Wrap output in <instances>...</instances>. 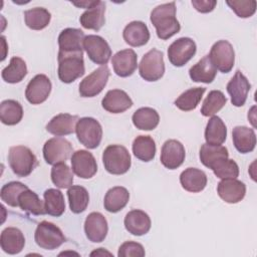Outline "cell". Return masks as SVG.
Segmentation results:
<instances>
[{"label": "cell", "instance_id": "f546056e", "mask_svg": "<svg viewBox=\"0 0 257 257\" xmlns=\"http://www.w3.org/2000/svg\"><path fill=\"white\" fill-rule=\"evenodd\" d=\"M216 74H217V69L211 62L208 55L200 59L189 70L190 78L195 82L211 83L215 79Z\"/></svg>", "mask_w": 257, "mask_h": 257}, {"label": "cell", "instance_id": "1f68e13d", "mask_svg": "<svg viewBox=\"0 0 257 257\" xmlns=\"http://www.w3.org/2000/svg\"><path fill=\"white\" fill-rule=\"evenodd\" d=\"M227 138V127L221 117L213 115L207 122L205 128L206 144L219 146L222 145Z\"/></svg>", "mask_w": 257, "mask_h": 257}, {"label": "cell", "instance_id": "44dd1931", "mask_svg": "<svg viewBox=\"0 0 257 257\" xmlns=\"http://www.w3.org/2000/svg\"><path fill=\"white\" fill-rule=\"evenodd\" d=\"M102 107L111 113H121L133 106V100L121 89L108 90L101 100Z\"/></svg>", "mask_w": 257, "mask_h": 257}, {"label": "cell", "instance_id": "ffe728a7", "mask_svg": "<svg viewBox=\"0 0 257 257\" xmlns=\"http://www.w3.org/2000/svg\"><path fill=\"white\" fill-rule=\"evenodd\" d=\"M113 71L120 77L131 76L138 66V56L133 49L117 51L111 58Z\"/></svg>", "mask_w": 257, "mask_h": 257}, {"label": "cell", "instance_id": "ab89813d", "mask_svg": "<svg viewBox=\"0 0 257 257\" xmlns=\"http://www.w3.org/2000/svg\"><path fill=\"white\" fill-rule=\"evenodd\" d=\"M199 157H200L201 163L205 167L211 169L213 165L219 160L227 159L229 157V153L227 148L221 145L215 146V145L203 144L200 149Z\"/></svg>", "mask_w": 257, "mask_h": 257}, {"label": "cell", "instance_id": "ee69618b", "mask_svg": "<svg viewBox=\"0 0 257 257\" xmlns=\"http://www.w3.org/2000/svg\"><path fill=\"white\" fill-rule=\"evenodd\" d=\"M28 187L20 182H10L5 184L0 191L1 200L11 207H18V198L19 195L27 190Z\"/></svg>", "mask_w": 257, "mask_h": 257}, {"label": "cell", "instance_id": "7a4b0ae2", "mask_svg": "<svg viewBox=\"0 0 257 257\" xmlns=\"http://www.w3.org/2000/svg\"><path fill=\"white\" fill-rule=\"evenodd\" d=\"M8 163L12 172L21 178L29 176L38 165L35 155L24 146H14L9 149Z\"/></svg>", "mask_w": 257, "mask_h": 257}, {"label": "cell", "instance_id": "3957f363", "mask_svg": "<svg viewBox=\"0 0 257 257\" xmlns=\"http://www.w3.org/2000/svg\"><path fill=\"white\" fill-rule=\"evenodd\" d=\"M104 169L112 175L125 174L132 165L131 155L121 145H109L102 153Z\"/></svg>", "mask_w": 257, "mask_h": 257}, {"label": "cell", "instance_id": "74e56055", "mask_svg": "<svg viewBox=\"0 0 257 257\" xmlns=\"http://www.w3.org/2000/svg\"><path fill=\"white\" fill-rule=\"evenodd\" d=\"M51 19L50 12L43 7H35L24 12L25 24L32 30H42L48 26Z\"/></svg>", "mask_w": 257, "mask_h": 257}, {"label": "cell", "instance_id": "603a6c76", "mask_svg": "<svg viewBox=\"0 0 257 257\" xmlns=\"http://www.w3.org/2000/svg\"><path fill=\"white\" fill-rule=\"evenodd\" d=\"M24 245L25 238L19 229L8 227L2 231L0 236V246L5 253L10 255L18 254L23 250Z\"/></svg>", "mask_w": 257, "mask_h": 257}, {"label": "cell", "instance_id": "681fc988", "mask_svg": "<svg viewBox=\"0 0 257 257\" xmlns=\"http://www.w3.org/2000/svg\"><path fill=\"white\" fill-rule=\"evenodd\" d=\"M95 1H80V2H72L73 5L80 7V8H86L88 9L89 7H91L94 4Z\"/></svg>", "mask_w": 257, "mask_h": 257}, {"label": "cell", "instance_id": "836d02e7", "mask_svg": "<svg viewBox=\"0 0 257 257\" xmlns=\"http://www.w3.org/2000/svg\"><path fill=\"white\" fill-rule=\"evenodd\" d=\"M156 143L150 136H139L134 140L133 153L143 162H150L156 156Z\"/></svg>", "mask_w": 257, "mask_h": 257}, {"label": "cell", "instance_id": "9a60e30c", "mask_svg": "<svg viewBox=\"0 0 257 257\" xmlns=\"http://www.w3.org/2000/svg\"><path fill=\"white\" fill-rule=\"evenodd\" d=\"M186 152L183 144L177 140H168L161 150V163L169 170L178 169L185 161Z\"/></svg>", "mask_w": 257, "mask_h": 257}, {"label": "cell", "instance_id": "30bf717a", "mask_svg": "<svg viewBox=\"0 0 257 257\" xmlns=\"http://www.w3.org/2000/svg\"><path fill=\"white\" fill-rule=\"evenodd\" d=\"M107 65H101L93 70L79 83V93L82 97H93L99 94L107 83L109 77Z\"/></svg>", "mask_w": 257, "mask_h": 257}, {"label": "cell", "instance_id": "ba28073f", "mask_svg": "<svg viewBox=\"0 0 257 257\" xmlns=\"http://www.w3.org/2000/svg\"><path fill=\"white\" fill-rule=\"evenodd\" d=\"M208 56L215 68L223 73L230 72L234 66V48L227 40H219L215 42L211 47Z\"/></svg>", "mask_w": 257, "mask_h": 257}, {"label": "cell", "instance_id": "e575fe53", "mask_svg": "<svg viewBox=\"0 0 257 257\" xmlns=\"http://www.w3.org/2000/svg\"><path fill=\"white\" fill-rule=\"evenodd\" d=\"M23 116L22 105L14 99L3 100L0 104V119L7 125L17 124Z\"/></svg>", "mask_w": 257, "mask_h": 257}, {"label": "cell", "instance_id": "5bb4252c", "mask_svg": "<svg viewBox=\"0 0 257 257\" xmlns=\"http://www.w3.org/2000/svg\"><path fill=\"white\" fill-rule=\"evenodd\" d=\"M51 87V81L48 76L37 74L28 82L25 89V97L32 104H40L48 98Z\"/></svg>", "mask_w": 257, "mask_h": 257}, {"label": "cell", "instance_id": "c3c4849f", "mask_svg": "<svg viewBox=\"0 0 257 257\" xmlns=\"http://www.w3.org/2000/svg\"><path fill=\"white\" fill-rule=\"evenodd\" d=\"M191 3L195 9L201 13H208L213 11L217 5V1L215 0H193Z\"/></svg>", "mask_w": 257, "mask_h": 257}, {"label": "cell", "instance_id": "8992f818", "mask_svg": "<svg viewBox=\"0 0 257 257\" xmlns=\"http://www.w3.org/2000/svg\"><path fill=\"white\" fill-rule=\"evenodd\" d=\"M139 72L142 78L147 81H157L165 73V62L163 52L153 48L142 58L139 65Z\"/></svg>", "mask_w": 257, "mask_h": 257}, {"label": "cell", "instance_id": "d6a6232c", "mask_svg": "<svg viewBox=\"0 0 257 257\" xmlns=\"http://www.w3.org/2000/svg\"><path fill=\"white\" fill-rule=\"evenodd\" d=\"M18 207L29 214L39 216V215H44L46 214L45 211V205L44 202L40 200L38 195L27 189L24 190L18 198Z\"/></svg>", "mask_w": 257, "mask_h": 257}, {"label": "cell", "instance_id": "f907efd6", "mask_svg": "<svg viewBox=\"0 0 257 257\" xmlns=\"http://www.w3.org/2000/svg\"><path fill=\"white\" fill-rule=\"evenodd\" d=\"M104 256V255H108V256H111L112 254L106 250H104V248H98L96 250H94L93 252L90 253V256Z\"/></svg>", "mask_w": 257, "mask_h": 257}, {"label": "cell", "instance_id": "d6986e66", "mask_svg": "<svg viewBox=\"0 0 257 257\" xmlns=\"http://www.w3.org/2000/svg\"><path fill=\"white\" fill-rule=\"evenodd\" d=\"M226 88L231 96L232 104L239 107L245 104L251 84L249 83L247 77L240 70H237L234 76L228 82Z\"/></svg>", "mask_w": 257, "mask_h": 257}, {"label": "cell", "instance_id": "d590c367", "mask_svg": "<svg viewBox=\"0 0 257 257\" xmlns=\"http://www.w3.org/2000/svg\"><path fill=\"white\" fill-rule=\"evenodd\" d=\"M26 62L18 56L12 57L10 59V63L8 64V66L3 68L1 72L3 80L8 83H18L26 76Z\"/></svg>", "mask_w": 257, "mask_h": 257}, {"label": "cell", "instance_id": "5b68a950", "mask_svg": "<svg viewBox=\"0 0 257 257\" xmlns=\"http://www.w3.org/2000/svg\"><path fill=\"white\" fill-rule=\"evenodd\" d=\"M75 133L78 141L87 149H95L102 139V127L93 117H81L77 120Z\"/></svg>", "mask_w": 257, "mask_h": 257}, {"label": "cell", "instance_id": "60d3db41", "mask_svg": "<svg viewBox=\"0 0 257 257\" xmlns=\"http://www.w3.org/2000/svg\"><path fill=\"white\" fill-rule=\"evenodd\" d=\"M205 91V87L190 88L178 96L175 100V105L183 111L193 110L198 106Z\"/></svg>", "mask_w": 257, "mask_h": 257}, {"label": "cell", "instance_id": "4316f807", "mask_svg": "<svg viewBox=\"0 0 257 257\" xmlns=\"http://www.w3.org/2000/svg\"><path fill=\"white\" fill-rule=\"evenodd\" d=\"M234 147L241 154L252 152L256 146V135L253 128L245 125H237L232 131Z\"/></svg>", "mask_w": 257, "mask_h": 257}, {"label": "cell", "instance_id": "9c48e42d", "mask_svg": "<svg viewBox=\"0 0 257 257\" xmlns=\"http://www.w3.org/2000/svg\"><path fill=\"white\" fill-rule=\"evenodd\" d=\"M72 154L70 142L61 137H55L45 142L43 146V158L48 165L65 163Z\"/></svg>", "mask_w": 257, "mask_h": 257}, {"label": "cell", "instance_id": "277c9868", "mask_svg": "<svg viewBox=\"0 0 257 257\" xmlns=\"http://www.w3.org/2000/svg\"><path fill=\"white\" fill-rule=\"evenodd\" d=\"M58 77L64 83H71L85 72L83 53H58Z\"/></svg>", "mask_w": 257, "mask_h": 257}, {"label": "cell", "instance_id": "cb8c5ba5", "mask_svg": "<svg viewBox=\"0 0 257 257\" xmlns=\"http://www.w3.org/2000/svg\"><path fill=\"white\" fill-rule=\"evenodd\" d=\"M150 31L146 23L142 21H132L123 29L122 37L128 45L140 47L150 40Z\"/></svg>", "mask_w": 257, "mask_h": 257}, {"label": "cell", "instance_id": "2e32d148", "mask_svg": "<svg viewBox=\"0 0 257 257\" xmlns=\"http://www.w3.org/2000/svg\"><path fill=\"white\" fill-rule=\"evenodd\" d=\"M85 36L78 28H65L58 36V53L72 54L83 53V40Z\"/></svg>", "mask_w": 257, "mask_h": 257}, {"label": "cell", "instance_id": "8fae6325", "mask_svg": "<svg viewBox=\"0 0 257 257\" xmlns=\"http://www.w3.org/2000/svg\"><path fill=\"white\" fill-rule=\"evenodd\" d=\"M197 51L196 43L189 37H181L175 40L168 48V58L177 67L184 66Z\"/></svg>", "mask_w": 257, "mask_h": 257}, {"label": "cell", "instance_id": "bcb514c9", "mask_svg": "<svg viewBox=\"0 0 257 257\" xmlns=\"http://www.w3.org/2000/svg\"><path fill=\"white\" fill-rule=\"evenodd\" d=\"M227 5L236 13V15L240 18H248L251 17L256 11V1H226Z\"/></svg>", "mask_w": 257, "mask_h": 257}, {"label": "cell", "instance_id": "6da1fadb", "mask_svg": "<svg viewBox=\"0 0 257 257\" xmlns=\"http://www.w3.org/2000/svg\"><path fill=\"white\" fill-rule=\"evenodd\" d=\"M151 22L155 26L157 35L162 40H167L177 34L181 25L176 18V3L161 4L151 12Z\"/></svg>", "mask_w": 257, "mask_h": 257}, {"label": "cell", "instance_id": "7c38bea8", "mask_svg": "<svg viewBox=\"0 0 257 257\" xmlns=\"http://www.w3.org/2000/svg\"><path fill=\"white\" fill-rule=\"evenodd\" d=\"M83 49L87 53L89 59L100 65H106L110 56L111 49L101 36L87 35L83 40Z\"/></svg>", "mask_w": 257, "mask_h": 257}, {"label": "cell", "instance_id": "f1b7e54d", "mask_svg": "<svg viewBox=\"0 0 257 257\" xmlns=\"http://www.w3.org/2000/svg\"><path fill=\"white\" fill-rule=\"evenodd\" d=\"M130 200V193L124 187L116 186L109 189L103 200L104 209L109 213H117L122 210Z\"/></svg>", "mask_w": 257, "mask_h": 257}, {"label": "cell", "instance_id": "8d00e7d4", "mask_svg": "<svg viewBox=\"0 0 257 257\" xmlns=\"http://www.w3.org/2000/svg\"><path fill=\"white\" fill-rule=\"evenodd\" d=\"M44 205L46 214L54 217H60L65 211L64 197L61 191L57 189H47L44 194Z\"/></svg>", "mask_w": 257, "mask_h": 257}, {"label": "cell", "instance_id": "52a82bcc", "mask_svg": "<svg viewBox=\"0 0 257 257\" xmlns=\"http://www.w3.org/2000/svg\"><path fill=\"white\" fill-rule=\"evenodd\" d=\"M36 244L45 250H54L65 242V237L56 225L48 221H42L37 225L34 234Z\"/></svg>", "mask_w": 257, "mask_h": 257}, {"label": "cell", "instance_id": "7dc6e473", "mask_svg": "<svg viewBox=\"0 0 257 257\" xmlns=\"http://www.w3.org/2000/svg\"><path fill=\"white\" fill-rule=\"evenodd\" d=\"M146 252L142 244L134 241H126L122 243L117 252L118 257H143Z\"/></svg>", "mask_w": 257, "mask_h": 257}, {"label": "cell", "instance_id": "7bdbcfd3", "mask_svg": "<svg viewBox=\"0 0 257 257\" xmlns=\"http://www.w3.org/2000/svg\"><path fill=\"white\" fill-rule=\"evenodd\" d=\"M51 181L52 183L60 188L66 189L72 186L73 183V173L65 163H59L52 167L51 169Z\"/></svg>", "mask_w": 257, "mask_h": 257}, {"label": "cell", "instance_id": "e0dca14e", "mask_svg": "<svg viewBox=\"0 0 257 257\" xmlns=\"http://www.w3.org/2000/svg\"><path fill=\"white\" fill-rule=\"evenodd\" d=\"M108 231V225L105 217L99 212H91L87 215L84 222V233L86 238L93 242H102Z\"/></svg>", "mask_w": 257, "mask_h": 257}, {"label": "cell", "instance_id": "ac0fdd59", "mask_svg": "<svg viewBox=\"0 0 257 257\" xmlns=\"http://www.w3.org/2000/svg\"><path fill=\"white\" fill-rule=\"evenodd\" d=\"M217 193L228 204H236L243 200L246 194V186L237 179H222L218 183Z\"/></svg>", "mask_w": 257, "mask_h": 257}, {"label": "cell", "instance_id": "b9f144b4", "mask_svg": "<svg viewBox=\"0 0 257 257\" xmlns=\"http://www.w3.org/2000/svg\"><path fill=\"white\" fill-rule=\"evenodd\" d=\"M227 102V98L224 93L220 90H211L207 97L204 99L201 113L204 116H213L220 109L224 107Z\"/></svg>", "mask_w": 257, "mask_h": 257}, {"label": "cell", "instance_id": "4dcf8cb0", "mask_svg": "<svg viewBox=\"0 0 257 257\" xmlns=\"http://www.w3.org/2000/svg\"><path fill=\"white\" fill-rule=\"evenodd\" d=\"M132 120L137 128L141 131H152L158 126L160 115L152 107H141L134 112Z\"/></svg>", "mask_w": 257, "mask_h": 257}, {"label": "cell", "instance_id": "484cf974", "mask_svg": "<svg viewBox=\"0 0 257 257\" xmlns=\"http://www.w3.org/2000/svg\"><path fill=\"white\" fill-rule=\"evenodd\" d=\"M78 119L79 118L77 115L59 113L49 120V122L46 124V131L56 137L73 134L75 132V126Z\"/></svg>", "mask_w": 257, "mask_h": 257}, {"label": "cell", "instance_id": "f6af8a7d", "mask_svg": "<svg viewBox=\"0 0 257 257\" xmlns=\"http://www.w3.org/2000/svg\"><path fill=\"white\" fill-rule=\"evenodd\" d=\"M217 178L236 179L239 176V167L237 163L230 159H221L211 168Z\"/></svg>", "mask_w": 257, "mask_h": 257}, {"label": "cell", "instance_id": "4fadbf2b", "mask_svg": "<svg viewBox=\"0 0 257 257\" xmlns=\"http://www.w3.org/2000/svg\"><path fill=\"white\" fill-rule=\"evenodd\" d=\"M72 172L81 179H90L97 172V164L91 153L78 150L71 156Z\"/></svg>", "mask_w": 257, "mask_h": 257}, {"label": "cell", "instance_id": "d4e9b609", "mask_svg": "<svg viewBox=\"0 0 257 257\" xmlns=\"http://www.w3.org/2000/svg\"><path fill=\"white\" fill-rule=\"evenodd\" d=\"M105 3L102 1H95L94 4L86 9L79 17V22L85 29L98 31L104 24Z\"/></svg>", "mask_w": 257, "mask_h": 257}, {"label": "cell", "instance_id": "7402d4cb", "mask_svg": "<svg viewBox=\"0 0 257 257\" xmlns=\"http://www.w3.org/2000/svg\"><path fill=\"white\" fill-rule=\"evenodd\" d=\"M124 227L135 236L147 234L151 229V219L149 215L142 210H132L124 217Z\"/></svg>", "mask_w": 257, "mask_h": 257}, {"label": "cell", "instance_id": "f35d334b", "mask_svg": "<svg viewBox=\"0 0 257 257\" xmlns=\"http://www.w3.org/2000/svg\"><path fill=\"white\" fill-rule=\"evenodd\" d=\"M67 197L69 202V208L72 213L80 214L88 206L89 195L87 190L82 186H71L68 188Z\"/></svg>", "mask_w": 257, "mask_h": 257}, {"label": "cell", "instance_id": "83f0119b", "mask_svg": "<svg viewBox=\"0 0 257 257\" xmlns=\"http://www.w3.org/2000/svg\"><path fill=\"white\" fill-rule=\"evenodd\" d=\"M180 183L188 192L199 193L203 191L207 185L206 174L197 168H188L180 175Z\"/></svg>", "mask_w": 257, "mask_h": 257}]
</instances>
